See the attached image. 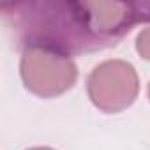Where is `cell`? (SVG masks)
I'll return each instance as SVG.
<instances>
[{
	"label": "cell",
	"instance_id": "obj_6",
	"mask_svg": "<svg viewBox=\"0 0 150 150\" xmlns=\"http://www.w3.org/2000/svg\"><path fill=\"white\" fill-rule=\"evenodd\" d=\"M28 150H53L50 146H34V148H28Z\"/></svg>",
	"mask_w": 150,
	"mask_h": 150
},
{
	"label": "cell",
	"instance_id": "obj_1",
	"mask_svg": "<svg viewBox=\"0 0 150 150\" xmlns=\"http://www.w3.org/2000/svg\"><path fill=\"white\" fill-rule=\"evenodd\" d=\"M2 18L25 48H46L72 57L118 44L138 23L134 4L23 2L2 6Z\"/></svg>",
	"mask_w": 150,
	"mask_h": 150
},
{
	"label": "cell",
	"instance_id": "obj_4",
	"mask_svg": "<svg viewBox=\"0 0 150 150\" xmlns=\"http://www.w3.org/2000/svg\"><path fill=\"white\" fill-rule=\"evenodd\" d=\"M136 51L145 58L150 60V27L143 28L136 37Z\"/></svg>",
	"mask_w": 150,
	"mask_h": 150
},
{
	"label": "cell",
	"instance_id": "obj_7",
	"mask_svg": "<svg viewBox=\"0 0 150 150\" xmlns=\"http://www.w3.org/2000/svg\"><path fill=\"white\" fill-rule=\"evenodd\" d=\"M148 99H150V85H148Z\"/></svg>",
	"mask_w": 150,
	"mask_h": 150
},
{
	"label": "cell",
	"instance_id": "obj_5",
	"mask_svg": "<svg viewBox=\"0 0 150 150\" xmlns=\"http://www.w3.org/2000/svg\"><path fill=\"white\" fill-rule=\"evenodd\" d=\"M134 11H136V20L138 23H148L150 21V2H141V4H134Z\"/></svg>",
	"mask_w": 150,
	"mask_h": 150
},
{
	"label": "cell",
	"instance_id": "obj_2",
	"mask_svg": "<svg viewBox=\"0 0 150 150\" xmlns=\"http://www.w3.org/2000/svg\"><path fill=\"white\" fill-rule=\"evenodd\" d=\"M20 74L28 92L37 97H57L74 87L78 67L71 57L46 48L21 50Z\"/></svg>",
	"mask_w": 150,
	"mask_h": 150
},
{
	"label": "cell",
	"instance_id": "obj_3",
	"mask_svg": "<svg viewBox=\"0 0 150 150\" xmlns=\"http://www.w3.org/2000/svg\"><path fill=\"white\" fill-rule=\"evenodd\" d=\"M87 92L97 110L104 113H120L138 97V72L125 60H104L88 74Z\"/></svg>",
	"mask_w": 150,
	"mask_h": 150
}]
</instances>
